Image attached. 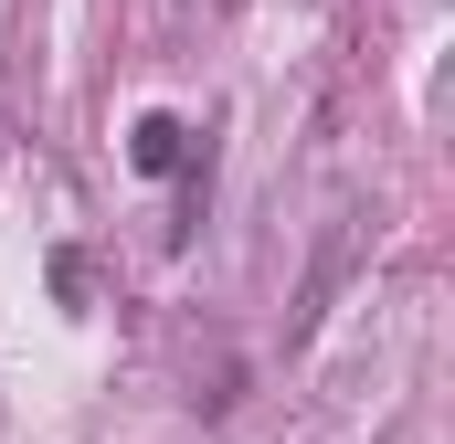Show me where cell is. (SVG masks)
Masks as SVG:
<instances>
[{
  "instance_id": "2",
  "label": "cell",
  "mask_w": 455,
  "mask_h": 444,
  "mask_svg": "<svg viewBox=\"0 0 455 444\" xmlns=\"http://www.w3.org/2000/svg\"><path fill=\"white\" fill-rule=\"evenodd\" d=\"M180 138H191L180 116H148V127H138V170H180Z\"/></svg>"
},
{
  "instance_id": "1",
  "label": "cell",
  "mask_w": 455,
  "mask_h": 444,
  "mask_svg": "<svg viewBox=\"0 0 455 444\" xmlns=\"http://www.w3.org/2000/svg\"><path fill=\"white\" fill-rule=\"evenodd\" d=\"M360 233H371L360 212H339V222H329V243H318V265H307V286H297V338L318 329V318H329V297L349 286V265H360Z\"/></svg>"
}]
</instances>
